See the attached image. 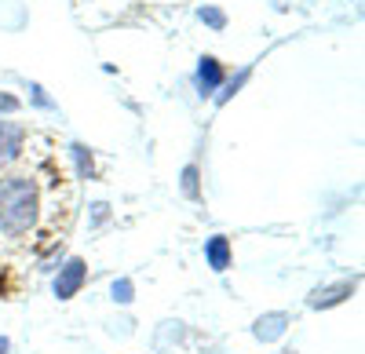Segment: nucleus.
I'll list each match as a JSON object with an SVG mask.
<instances>
[{
    "instance_id": "nucleus-1",
    "label": "nucleus",
    "mask_w": 365,
    "mask_h": 354,
    "mask_svg": "<svg viewBox=\"0 0 365 354\" xmlns=\"http://www.w3.org/2000/svg\"><path fill=\"white\" fill-rule=\"evenodd\" d=\"M41 209V194L37 183L29 175H8L0 179V230L19 238V234L34 230Z\"/></svg>"
},
{
    "instance_id": "nucleus-2",
    "label": "nucleus",
    "mask_w": 365,
    "mask_h": 354,
    "mask_svg": "<svg viewBox=\"0 0 365 354\" xmlns=\"http://www.w3.org/2000/svg\"><path fill=\"white\" fill-rule=\"evenodd\" d=\"M88 281V263L81 259V256H73V259H66L63 267H58V278H55V296L58 300H73L77 292H81V285Z\"/></svg>"
},
{
    "instance_id": "nucleus-3",
    "label": "nucleus",
    "mask_w": 365,
    "mask_h": 354,
    "mask_svg": "<svg viewBox=\"0 0 365 354\" xmlns=\"http://www.w3.org/2000/svg\"><path fill=\"white\" fill-rule=\"evenodd\" d=\"M354 288H358V278H344V281H336V285H322V288H314L311 296H307V307H311V311L336 307V303H344L347 296H354Z\"/></svg>"
},
{
    "instance_id": "nucleus-4",
    "label": "nucleus",
    "mask_w": 365,
    "mask_h": 354,
    "mask_svg": "<svg viewBox=\"0 0 365 354\" xmlns=\"http://www.w3.org/2000/svg\"><path fill=\"white\" fill-rule=\"evenodd\" d=\"M289 314L285 311H270V314H259L256 318V326H252V336L259 340V343H274V340H282L285 333H289Z\"/></svg>"
},
{
    "instance_id": "nucleus-5",
    "label": "nucleus",
    "mask_w": 365,
    "mask_h": 354,
    "mask_svg": "<svg viewBox=\"0 0 365 354\" xmlns=\"http://www.w3.org/2000/svg\"><path fill=\"white\" fill-rule=\"evenodd\" d=\"M22 139H26V128H22V125L0 121V168L11 165V161L22 154Z\"/></svg>"
},
{
    "instance_id": "nucleus-6",
    "label": "nucleus",
    "mask_w": 365,
    "mask_h": 354,
    "mask_svg": "<svg viewBox=\"0 0 365 354\" xmlns=\"http://www.w3.org/2000/svg\"><path fill=\"white\" fill-rule=\"evenodd\" d=\"M223 77H227V73H223V66H220V58L205 55L201 66H197V77H194V80H197V92H201V95H212V92L223 84Z\"/></svg>"
},
{
    "instance_id": "nucleus-7",
    "label": "nucleus",
    "mask_w": 365,
    "mask_h": 354,
    "mask_svg": "<svg viewBox=\"0 0 365 354\" xmlns=\"http://www.w3.org/2000/svg\"><path fill=\"white\" fill-rule=\"evenodd\" d=\"M230 238H223V234H216V238H208L205 241V259H208V267L216 271V274H223L227 267H230Z\"/></svg>"
},
{
    "instance_id": "nucleus-8",
    "label": "nucleus",
    "mask_w": 365,
    "mask_h": 354,
    "mask_svg": "<svg viewBox=\"0 0 365 354\" xmlns=\"http://www.w3.org/2000/svg\"><path fill=\"white\" fill-rule=\"evenodd\" d=\"M110 292H113V300H117V303H132V292H135V288H132L128 278H120V281H113Z\"/></svg>"
},
{
    "instance_id": "nucleus-9",
    "label": "nucleus",
    "mask_w": 365,
    "mask_h": 354,
    "mask_svg": "<svg viewBox=\"0 0 365 354\" xmlns=\"http://www.w3.org/2000/svg\"><path fill=\"white\" fill-rule=\"evenodd\" d=\"M182 190H187L190 197H197V168H194V165L182 172Z\"/></svg>"
},
{
    "instance_id": "nucleus-10",
    "label": "nucleus",
    "mask_w": 365,
    "mask_h": 354,
    "mask_svg": "<svg viewBox=\"0 0 365 354\" xmlns=\"http://www.w3.org/2000/svg\"><path fill=\"white\" fill-rule=\"evenodd\" d=\"M201 22H208V26L223 29V26H227V15H223V11H212V8H205V11H201Z\"/></svg>"
},
{
    "instance_id": "nucleus-11",
    "label": "nucleus",
    "mask_w": 365,
    "mask_h": 354,
    "mask_svg": "<svg viewBox=\"0 0 365 354\" xmlns=\"http://www.w3.org/2000/svg\"><path fill=\"white\" fill-rule=\"evenodd\" d=\"M0 110H4V113H15V110H19V99L8 95V92H0Z\"/></svg>"
},
{
    "instance_id": "nucleus-12",
    "label": "nucleus",
    "mask_w": 365,
    "mask_h": 354,
    "mask_svg": "<svg viewBox=\"0 0 365 354\" xmlns=\"http://www.w3.org/2000/svg\"><path fill=\"white\" fill-rule=\"evenodd\" d=\"M11 350V343H8V336H0V354H8Z\"/></svg>"
}]
</instances>
